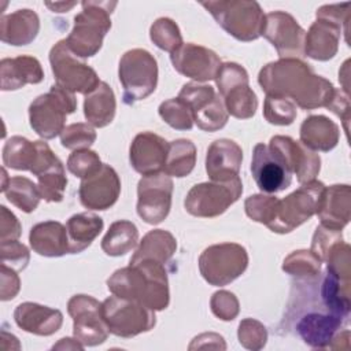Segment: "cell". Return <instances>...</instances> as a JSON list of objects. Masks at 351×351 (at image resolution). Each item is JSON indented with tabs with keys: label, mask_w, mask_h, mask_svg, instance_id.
<instances>
[{
	"label": "cell",
	"mask_w": 351,
	"mask_h": 351,
	"mask_svg": "<svg viewBox=\"0 0 351 351\" xmlns=\"http://www.w3.org/2000/svg\"><path fill=\"white\" fill-rule=\"evenodd\" d=\"M258 82L266 96L289 99L303 110L326 107L335 95L332 82L317 75L300 59H278L266 64Z\"/></svg>",
	"instance_id": "1"
},
{
	"label": "cell",
	"mask_w": 351,
	"mask_h": 351,
	"mask_svg": "<svg viewBox=\"0 0 351 351\" xmlns=\"http://www.w3.org/2000/svg\"><path fill=\"white\" fill-rule=\"evenodd\" d=\"M107 288L112 295L136 300L154 311L165 310L170 302L165 265L149 259L115 270Z\"/></svg>",
	"instance_id": "2"
},
{
	"label": "cell",
	"mask_w": 351,
	"mask_h": 351,
	"mask_svg": "<svg viewBox=\"0 0 351 351\" xmlns=\"http://www.w3.org/2000/svg\"><path fill=\"white\" fill-rule=\"evenodd\" d=\"M82 11L74 16V27L66 38L69 48L78 58L95 56L103 38L111 29V12L115 1H82Z\"/></svg>",
	"instance_id": "3"
},
{
	"label": "cell",
	"mask_w": 351,
	"mask_h": 351,
	"mask_svg": "<svg viewBox=\"0 0 351 351\" xmlns=\"http://www.w3.org/2000/svg\"><path fill=\"white\" fill-rule=\"evenodd\" d=\"M217 23L239 41H254L262 36L265 14L256 1L210 0L200 3Z\"/></svg>",
	"instance_id": "4"
},
{
	"label": "cell",
	"mask_w": 351,
	"mask_h": 351,
	"mask_svg": "<svg viewBox=\"0 0 351 351\" xmlns=\"http://www.w3.org/2000/svg\"><path fill=\"white\" fill-rule=\"evenodd\" d=\"M77 108L73 92L53 84L49 92L36 97L29 107L32 129L43 138L51 140L63 132L69 114Z\"/></svg>",
	"instance_id": "5"
},
{
	"label": "cell",
	"mask_w": 351,
	"mask_h": 351,
	"mask_svg": "<svg viewBox=\"0 0 351 351\" xmlns=\"http://www.w3.org/2000/svg\"><path fill=\"white\" fill-rule=\"evenodd\" d=\"M118 77L123 88V103L132 106L148 97L156 89V59L147 49H130L125 52L119 60Z\"/></svg>",
	"instance_id": "6"
},
{
	"label": "cell",
	"mask_w": 351,
	"mask_h": 351,
	"mask_svg": "<svg viewBox=\"0 0 351 351\" xmlns=\"http://www.w3.org/2000/svg\"><path fill=\"white\" fill-rule=\"evenodd\" d=\"M325 185L321 181L313 180L304 184L278 200L276 218L269 226L274 233H289L306 221H308L314 214H317Z\"/></svg>",
	"instance_id": "7"
},
{
	"label": "cell",
	"mask_w": 351,
	"mask_h": 351,
	"mask_svg": "<svg viewBox=\"0 0 351 351\" xmlns=\"http://www.w3.org/2000/svg\"><path fill=\"white\" fill-rule=\"evenodd\" d=\"M247 266V250L237 243L210 245L199 256L200 274L214 287L230 284L245 271Z\"/></svg>",
	"instance_id": "8"
},
{
	"label": "cell",
	"mask_w": 351,
	"mask_h": 351,
	"mask_svg": "<svg viewBox=\"0 0 351 351\" xmlns=\"http://www.w3.org/2000/svg\"><path fill=\"white\" fill-rule=\"evenodd\" d=\"M101 315L110 333L125 339L148 332L156 324L154 310L136 300L115 295L101 303Z\"/></svg>",
	"instance_id": "9"
},
{
	"label": "cell",
	"mask_w": 351,
	"mask_h": 351,
	"mask_svg": "<svg viewBox=\"0 0 351 351\" xmlns=\"http://www.w3.org/2000/svg\"><path fill=\"white\" fill-rule=\"evenodd\" d=\"M49 63L56 81L55 84L73 93L86 96L101 82L96 71L69 48L66 38L58 41L51 48Z\"/></svg>",
	"instance_id": "10"
},
{
	"label": "cell",
	"mask_w": 351,
	"mask_h": 351,
	"mask_svg": "<svg viewBox=\"0 0 351 351\" xmlns=\"http://www.w3.org/2000/svg\"><path fill=\"white\" fill-rule=\"evenodd\" d=\"M243 192L240 177L230 181H211L193 185L186 193L185 210L199 218H214L223 214L239 200Z\"/></svg>",
	"instance_id": "11"
},
{
	"label": "cell",
	"mask_w": 351,
	"mask_h": 351,
	"mask_svg": "<svg viewBox=\"0 0 351 351\" xmlns=\"http://www.w3.org/2000/svg\"><path fill=\"white\" fill-rule=\"evenodd\" d=\"M215 82L228 114L237 119L254 117L258 108V97L250 88L248 73L243 66L234 62L223 63Z\"/></svg>",
	"instance_id": "12"
},
{
	"label": "cell",
	"mask_w": 351,
	"mask_h": 351,
	"mask_svg": "<svg viewBox=\"0 0 351 351\" xmlns=\"http://www.w3.org/2000/svg\"><path fill=\"white\" fill-rule=\"evenodd\" d=\"M178 97L189 107L199 129L217 132L226 125L229 114L213 86L188 82L182 85Z\"/></svg>",
	"instance_id": "13"
},
{
	"label": "cell",
	"mask_w": 351,
	"mask_h": 351,
	"mask_svg": "<svg viewBox=\"0 0 351 351\" xmlns=\"http://www.w3.org/2000/svg\"><path fill=\"white\" fill-rule=\"evenodd\" d=\"M67 311L73 318L74 337L84 347H95L107 340L110 330L99 300L89 295H74L67 303Z\"/></svg>",
	"instance_id": "14"
},
{
	"label": "cell",
	"mask_w": 351,
	"mask_h": 351,
	"mask_svg": "<svg viewBox=\"0 0 351 351\" xmlns=\"http://www.w3.org/2000/svg\"><path fill=\"white\" fill-rule=\"evenodd\" d=\"M173 181L163 171L143 176L137 184V214L149 223L158 225L170 213Z\"/></svg>",
	"instance_id": "15"
},
{
	"label": "cell",
	"mask_w": 351,
	"mask_h": 351,
	"mask_svg": "<svg viewBox=\"0 0 351 351\" xmlns=\"http://www.w3.org/2000/svg\"><path fill=\"white\" fill-rule=\"evenodd\" d=\"M262 36L276 48L280 59H300L304 56V29L284 11L265 15Z\"/></svg>",
	"instance_id": "16"
},
{
	"label": "cell",
	"mask_w": 351,
	"mask_h": 351,
	"mask_svg": "<svg viewBox=\"0 0 351 351\" xmlns=\"http://www.w3.org/2000/svg\"><path fill=\"white\" fill-rule=\"evenodd\" d=\"M251 173L258 188L265 193L282 192L292 182V173L282 158L269 144L263 143L254 147Z\"/></svg>",
	"instance_id": "17"
},
{
	"label": "cell",
	"mask_w": 351,
	"mask_h": 351,
	"mask_svg": "<svg viewBox=\"0 0 351 351\" xmlns=\"http://www.w3.org/2000/svg\"><path fill=\"white\" fill-rule=\"evenodd\" d=\"M173 67L196 82H206L215 80L222 63L219 56L202 45L186 43L177 51L170 53Z\"/></svg>",
	"instance_id": "18"
},
{
	"label": "cell",
	"mask_w": 351,
	"mask_h": 351,
	"mask_svg": "<svg viewBox=\"0 0 351 351\" xmlns=\"http://www.w3.org/2000/svg\"><path fill=\"white\" fill-rule=\"evenodd\" d=\"M121 193V180L117 171L104 165L80 184L78 196L81 204L88 210H107L112 207Z\"/></svg>",
	"instance_id": "19"
},
{
	"label": "cell",
	"mask_w": 351,
	"mask_h": 351,
	"mask_svg": "<svg viewBox=\"0 0 351 351\" xmlns=\"http://www.w3.org/2000/svg\"><path fill=\"white\" fill-rule=\"evenodd\" d=\"M38 159L32 170L37 177V186L41 199L49 203L62 202L67 186L64 167L45 141L38 140Z\"/></svg>",
	"instance_id": "20"
},
{
	"label": "cell",
	"mask_w": 351,
	"mask_h": 351,
	"mask_svg": "<svg viewBox=\"0 0 351 351\" xmlns=\"http://www.w3.org/2000/svg\"><path fill=\"white\" fill-rule=\"evenodd\" d=\"M269 145L278 152L291 173L296 174L299 184L315 180L321 170L318 154L288 136H274L270 138Z\"/></svg>",
	"instance_id": "21"
},
{
	"label": "cell",
	"mask_w": 351,
	"mask_h": 351,
	"mask_svg": "<svg viewBox=\"0 0 351 351\" xmlns=\"http://www.w3.org/2000/svg\"><path fill=\"white\" fill-rule=\"evenodd\" d=\"M167 151L169 143L163 137L152 132H143L130 144L129 160L137 173L143 176L155 174L163 171Z\"/></svg>",
	"instance_id": "22"
},
{
	"label": "cell",
	"mask_w": 351,
	"mask_h": 351,
	"mask_svg": "<svg viewBox=\"0 0 351 351\" xmlns=\"http://www.w3.org/2000/svg\"><path fill=\"white\" fill-rule=\"evenodd\" d=\"M241 162L240 145L229 138H218L207 149L206 171L211 181H230L239 177Z\"/></svg>",
	"instance_id": "23"
},
{
	"label": "cell",
	"mask_w": 351,
	"mask_h": 351,
	"mask_svg": "<svg viewBox=\"0 0 351 351\" xmlns=\"http://www.w3.org/2000/svg\"><path fill=\"white\" fill-rule=\"evenodd\" d=\"M14 319L15 324L25 332L37 336H51L60 329L63 324V314L58 308H51L33 302H25L16 306Z\"/></svg>",
	"instance_id": "24"
},
{
	"label": "cell",
	"mask_w": 351,
	"mask_h": 351,
	"mask_svg": "<svg viewBox=\"0 0 351 351\" xmlns=\"http://www.w3.org/2000/svg\"><path fill=\"white\" fill-rule=\"evenodd\" d=\"M343 26L329 19L317 18L304 37V56L325 62L332 59L339 49Z\"/></svg>",
	"instance_id": "25"
},
{
	"label": "cell",
	"mask_w": 351,
	"mask_h": 351,
	"mask_svg": "<svg viewBox=\"0 0 351 351\" xmlns=\"http://www.w3.org/2000/svg\"><path fill=\"white\" fill-rule=\"evenodd\" d=\"M322 226L341 230L351 217V188L347 184L325 186L317 211Z\"/></svg>",
	"instance_id": "26"
},
{
	"label": "cell",
	"mask_w": 351,
	"mask_h": 351,
	"mask_svg": "<svg viewBox=\"0 0 351 351\" xmlns=\"http://www.w3.org/2000/svg\"><path fill=\"white\" fill-rule=\"evenodd\" d=\"M44 80L41 63L29 55L4 58L0 62L1 90H16L27 84H40Z\"/></svg>",
	"instance_id": "27"
},
{
	"label": "cell",
	"mask_w": 351,
	"mask_h": 351,
	"mask_svg": "<svg viewBox=\"0 0 351 351\" xmlns=\"http://www.w3.org/2000/svg\"><path fill=\"white\" fill-rule=\"evenodd\" d=\"M344 322V319L330 313H308L299 319L296 332L307 346L326 348L330 347V343Z\"/></svg>",
	"instance_id": "28"
},
{
	"label": "cell",
	"mask_w": 351,
	"mask_h": 351,
	"mask_svg": "<svg viewBox=\"0 0 351 351\" xmlns=\"http://www.w3.org/2000/svg\"><path fill=\"white\" fill-rule=\"evenodd\" d=\"M29 241L32 250L48 258L63 256L70 254V241L67 229L58 221H44L36 223L29 233Z\"/></svg>",
	"instance_id": "29"
},
{
	"label": "cell",
	"mask_w": 351,
	"mask_h": 351,
	"mask_svg": "<svg viewBox=\"0 0 351 351\" xmlns=\"http://www.w3.org/2000/svg\"><path fill=\"white\" fill-rule=\"evenodd\" d=\"M40 30L38 15L29 8L18 10L15 12L1 16L0 38L5 44L15 47L27 45L33 43Z\"/></svg>",
	"instance_id": "30"
},
{
	"label": "cell",
	"mask_w": 351,
	"mask_h": 351,
	"mask_svg": "<svg viewBox=\"0 0 351 351\" xmlns=\"http://www.w3.org/2000/svg\"><path fill=\"white\" fill-rule=\"evenodd\" d=\"M340 137L339 126L325 115H310L300 125V143L311 151H332Z\"/></svg>",
	"instance_id": "31"
},
{
	"label": "cell",
	"mask_w": 351,
	"mask_h": 351,
	"mask_svg": "<svg viewBox=\"0 0 351 351\" xmlns=\"http://www.w3.org/2000/svg\"><path fill=\"white\" fill-rule=\"evenodd\" d=\"M115 95L107 82L101 81L93 92L85 96L84 115L88 123L95 128L110 125L115 117Z\"/></svg>",
	"instance_id": "32"
},
{
	"label": "cell",
	"mask_w": 351,
	"mask_h": 351,
	"mask_svg": "<svg viewBox=\"0 0 351 351\" xmlns=\"http://www.w3.org/2000/svg\"><path fill=\"white\" fill-rule=\"evenodd\" d=\"M176 250L177 241L170 232L163 229H154L143 237L136 252L130 258V263L149 259L166 265L173 258Z\"/></svg>",
	"instance_id": "33"
},
{
	"label": "cell",
	"mask_w": 351,
	"mask_h": 351,
	"mask_svg": "<svg viewBox=\"0 0 351 351\" xmlns=\"http://www.w3.org/2000/svg\"><path fill=\"white\" fill-rule=\"evenodd\" d=\"M103 219L93 213L71 215L66 222L70 241V254H80L86 250L103 230Z\"/></svg>",
	"instance_id": "34"
},
{
	"label": "cell",
	"mask_w": 351,
	"mask_h": 351,
	"mask_svg": "<svg viewBox=\"0 0 351 351\" xmlns=\"http://www.w3.org/2000/svg\"><path fill=\"white\" fill-rule=\"evenodd\" d=\"M351 281L326 270L321 285V298L328 313L347 321L351 310L350 300Z\"/></svg>",
	"instance_id": "35"
},
{
	"label": "cell",
	"mask_w": 351,
	"mask_h": 351,
	"mask_svg": "<svg viewBox=\"0 0 351 351\" xmlns=\"http://www.w3.org/2000/svg\"><path fill=\"white\" fill-rule=\"evenodd\" d=\"M138 243V230L130 221L121 219L110 225L101 240V250L108 256H122L136 248Z\"/></svg>",
	"instance_id": "36"
},
{
	"label": "cell",
	"mask_w": 351,
	"mask_h": 351,
	"mask_svg": "<svg viewBox=\"0 0 351 351\" xmlns=\"http://www.w3.org/2000/svg\"><path fill=\"white\" fill-rule=\"evenodd\" d=\"M38 158L37 141H29L25 137L14 136L3 147V165L14 170L32 171Z\"/></svg>",
	"instance_id": "37"
},
{
	"label": "cell",
	"mask_w": 351,
	"mask_h": 351,
	"mask_svg": "<svg viewBox=\"0 0 351 351\" xmlns=\"http://www.w3.org/2000/svg\"><path fill=\"white\" fill-rule=\"evenodd\" d=\"M196 163V147L191 140L178 138L169 143V151L163 173L169 177H185L191 174Z\"/></svg>",
	"instance_id": "38"
},
{
	"label": "cell",
	"mask_w": 351,
	"mask_h": 351,
	"mask_svg": "<svg viewBox=\"0 0 351 351\" xmlns=\"http://www.w3.org/2000/svg\"><path fill=\"white\" fill-rule=\"evenodd\" d=\"M1 192L11 204L23 213L34 211L41 199L38 186L32 180L22 176L10 177Z\"/></svg>",
	"instance_id": "39"
},
{
	"label": "cell",
	"mask_w": 351,
	"mask_h": 351,
	"mask_svg": "<svg viewBox=\"0 0 351 351\" xmlns=\"http://www.w3.org/2000/svg\"><path fill=\"white\" fill-rule=\"evenodd\" d=\"M149 37L158 48L170 53L184 44L177 23L170 18L156 19L149 29Z\"/></svg>",
	"instance_id": "40"
},
{
	"label": "cell",
	"mask_w": 351,
	"mask_h": 351,
	"mask_svg": "<svg viewBox=\"0 0 351 351\" xmlns=\"http://www.w3.org/2000/svg\"><path fill=\"white\" fill-rule=\"evenodd\" d=\"M321 259L314 252L299 250L284 259L282 270L296 277H315L321 271Z\"/></svg>",
	"instance_id": "41"
},
{
	"label": "cell",
	"mask_w": 351,
	"mask_h": 351,
	"mask_svg": "<svg viewBox=\"0 0 351 351\" xmlns=\"http://www.w3.org/2000/svg\"><path fill=\"white\" fill-rule=\"evenodd\" d=\"M158 111L160 118L173 129L191 130L193 126L191 110L180 97L169 99L160 103Z\"/></svg>",
	"instance_id": "42"
},
{
	"label": "cell",
	"mask_w": 351,
	"mask_h": 351,
	"mask_svg": "<svg viewBox=\"0 0 351 351\" xmlns=\"http://www.w3.org/2000/svg\"><path fill=\"white\" fill-rule=\"evenodd\" d=\"M278 197L271 195H252L245 199L244 208L245 214L255 222L270 226L276 218Z\"/></svg>",
	"instance_id": "43"
},
{
	"label": "cell",
	"mask_w": 351,
	"mask_h": 351,
	"mask_svg": "<svg viewBox=\"0 0 351 351\" xmlns=\"http://www.w3.org/2000/svg\"><path fill=\"white\" fill-rule=\"evenodd\" d=\"M296 106L285 97L266 96L263 104V117L271 125L288 126L296 118Z\"/></svg>",
	"instance_id": "44"
},
{
	"label": "cell",
	"mask_w": 351,
	"mask_h": 351,
	"mask_svg": "<svg viewBox=\"0 0 351 351\" xmlns=\"http://www.w3.org/2000/svg\"><path fill=\"white\" fill-rule=\"evenodd\" d=\"M96 132L89 123H71L67 125L60 133V143L67 149H85L96 141Z\"/></svg>",
	"instance_id": "45"
},
{
	"label": "cell",
	"mask_w": 351,
	"mask_h": 351,
	"mask_svg": "<svg viewBox=\"0 0 351 351\" xmlns=\"http://www.w3.org/2000/svg\"><path fill=\"white\" fill-rule=\"evenodd\" d=\"M101 166L99 155L88 148L73 151L67 159L69 171L81 180L95 174Z\"/></svg>",
	"instance_id": "46"
},
{
	"label": "cell",
	"mask_w": 351,
	"mask_h": 351,
	"mask_svg": "<svg viewBox=\"0 0 351 351\" xmlns=\"http://www.w3.org/2000/svg\"><path fill=\"white\" fill-rule=\"evenodd\" d=\"M240 344L247 350H261L267 341V330L263 324L254 318H245L240 322L237 330Z\"/></svg>",
	"instance_id": "47"
},
{
	"label": "cell",
	"mask_w": 351,
	"mask_h": 351,
	"mask_svg": "<svg viewBox=\"0 0 351 351\" xmlns=\"http://www.w3.org/2000/svg\"><path fill=\"white\" fill-rule=\"evenodd\" d=\"M0 259L1 265H5L16 271L26 269L30 261V252L26 245L14 240L0 243Z\"/></svg>",
	"instance_id": "48"
},
{
	"label": "cell",
	"mask_w": 351,
	"mask_h": 351,
	"mask_svg": "<svg viewBox=\"0 0 351 351\" xmlns=\"http://www.w3.org/2000/svg\"><path fill=\"white\" fill-rule=\"evenodd\" d=\"M211 311L222 321H232L237 317L240 306L237 298L229 291H218L210 300Z\"/></svg>",
	"instance_id": "49"
},
{
	"label": "cell",
	"mask_w": 351,
	"mask_h": 351,
	"mask_svg": "<svg viewBox=\"0 0 351 351\" xmlns=\"http://www.w3.org/2000/svg\"><path fill=\"white\" fill-rule=\"evenodd\" d=\"M343 236H341V230H336V229H330L326 226L319 225L313 236L311 240V252H314L321 262L324 261L328 250L337 241H341Z\"/></svg>",
	"instance_id": "50"
},
{
	"label": "cell",
	"mask_w": 351,
	"mask_h": 351,
	"mask_svg": "<svg viewBox=\"0 0 351 351\" xmlns=\"http://www.w3.org/2000/svg\"><path fill=\"white\" fill-rule=\"evenodd\" d=\"M22 226L18 218L5 207L0 206V243L18 240Z\"/></svg>",
	"instance_id": "51"
},
{
	"label": "cell",
	"mask_w": 351,
	"mask_h": 351,
	"mask_svg": "<svg viewBox=\"0 0 351 351\" xmlns=\"http://www.w3.org/2000/svg\"><path fill=\"white\" fill-rule=\"evenodd\" d=\"M350 3L343 4H330V5H322L317 10V18L329 19L332 22L339 23L340 26H344L346 36L348 34V22H350Z\"/></svg>",
	"instance_id": "52"
},
{
	"label": "cell",
	"mask_w": 351,
	"mask_h": 351,
	"mask_svg": "<svg viewBox=\"0 0 351 351\" xmlns=\"http://www.w3.org/2000/svg\"><path fill=\"white\" fill-rule=\"evenodd\" d=\"M0 299L3 302L11 300L16 296L21 288V281L16 274V270L1 265V274H0Z\"/></svg>",
	"instance_id": "53"
},
{
	"label": "cell",
	"mask_w": 351,
	"mask_h": 351,
	"mask_svg": "<svg viewBox=\"0 0 351 351\" xmlns=\"http://www.w3.org/2000/svg\"><path fill=\"white\" fill-rule=\"evenodd\" d=\"M328 110L335 112L341 121L346 134L348 136V123H350V96L343 89H335V95L330 103L326 106Z\"/></svg>",
	"instance_id": "54"
},
{
	"label": "cell",
	"mask_w": 351,
	"mask_h": 351,
	"mask_svg": "<svg viewBox=\"0 0 351 351\" xmlns=\"http://www.w3.org/2000/svg\"><path fill=\"white\" fill-rule=\"evenodd\" d=\"M52 350H84V346L75 337H63L59 340L58 344L52 347Z\"/></svg>",
	"instance_id": "55"
},
{
	"label": "cell",
	"mask_w": 351,
	"mask_h": 351,
	"mask_svg": "<svg viewBox=\"0 0 351 351\" xmlns=\"http://www.w3.org/2000/svg\"><path fill=\"white\" fill-rule=\"evenodd\" d=\"M45 5L53 11V12H67L70 11L74 5H77L75 1H55V3H49L47 1Z\"/></svg>",
	"instance_id": "56"
}]
</instances>
